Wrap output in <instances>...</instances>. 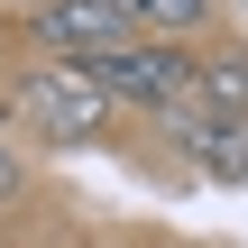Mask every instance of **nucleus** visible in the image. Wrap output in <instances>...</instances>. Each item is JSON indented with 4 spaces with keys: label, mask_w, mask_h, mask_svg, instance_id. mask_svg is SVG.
Here are the masks:
<instances>
[{
    "label": "nucleus",
    "mask_w": 248,
    "mask_h": 248,
    "mask_svg": "<svg viewBox=\"0 0 248 248\" xmlns=\"http://www.w3.org/2000/svg\"><path fill=\"white\" fill-rule=\"evenodd\" d=\"M0 110L28 129V138H46V147H83V138H101L110 129V101H101V83L83 74V64H28L9 92H0Z\"/></svg>",
    "instance_id": "1"
},
{
    "label": "nucleus",
    "mask_w": 248,
    "mask_h": 248,
    "mask_svg": "<svg viewBox=\"0 0 248 248\" xmlns=\"http://www.w3.org/2000/svg\"><path fill=\"white\" fill-rule=\"evenodd\" d=\"M83 74L101 83V101H110V110L129 101V110H156V120H166V110H184V101H193V46H166V37H129V46L92 55Z\"/></svg>",
    "instance_id": "2"
},
{
    "label": "nucleus",
    "mask_w": 248,
    "mask_h": 248,
    "mask_svg": "<svg viewBox=\"0 0 248 248\" xmlns=\"http://www.w3.org/2000/svg\"><path fill=\"white\" fill-rule=\"evenodd\" d=\"M28 37H37L55 64H92V55H110V46H129V18H120L110 0H37V9H28Z\"/></svg>",
    "instance_id": "3"
},
{
    "label": "nucleus",
    "mask_w": 248,
    "mask_h": 248,
    "mask_svg": "<svg viewBox=\"0 0 248 248\" xmlns=\"http://www.w3.org/2000/svg\"><path fill=\"white\" fill-rule=\"evenodd\" d=\"M166 138L202 166V175H221V184H248V120H230V110H166Z\"/></svg>",
    "instance_id": "4"
},
{
    "label": "nucleus",
    "mask_w": 248,
    "mask_h": 248,
    "mask_svg": "<svg viewBox=\"0 0 248 248\" xmlns=\"http://www.w3.org/2000/svg\"><path fill=\"white\" fill-rule=\"evenodd\" d=\"M193 110H230V120H248V46L193 55Z\"/></svg>",
    "instance_id": "5"
},
{
    "label": "nucleus",
    "mask_w": 248,
    "mask_h": 248,
    "mask_svg": "<svg viewBox=\"0 0 248 248\" xmlns=\"http://www.w3.org/2000/svg\"><path fill=\"white\" fill-rule=\"evenodd\" d=\"M110 9L129 18V37H166V46H184L193 28H212L221 0H110Z\"/></svg>",
    "instance_id": "6"
},
{
    "label": "nucleus",
    "mask_w": 248,
    "mask_h": 248,
    "mask_svg": "<svg viewBox=\"0 0 248 248\" xmlns=\"http://www.w3.org/2000/svg\"><path fill=\"white\" fill-rule=\"evenodd\" d=\"M18 184H28V175H18V147H9V138H0V202H9V193H18Z\"/></svg>",
    "instance_id": "7"
}]
</instances>
